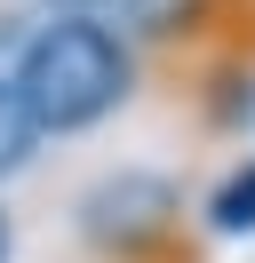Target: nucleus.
<instances>
[{
	"instance_id": "nucleus-1",
	"label": "nucleus",
	"mask_w": 255,
	"mask_h": 263,
	"mask_svg": "<svg viewBox=\"0 0 255 263\" xmlns=\"http://www.w3.org/2000/svg\"><path fill=\"white\" fill-rule=\"evenodd\" d=\"M8 88H16V104H24V120L40 136H80V128H96V120H112L128 104L136 56H128V40L104 16H48L24 40Z\"/></svg>"
},
{
	"instance_id": "nucleus-2",
	"label": "nucleus",
	"mask_w": 255,
	"mask_h": 263,
	"mask_svg": "<svg viewBox=\"0 0 255 263\" xmlns=\"http://www.w3.org/2000/svg\"><path fill=\"white\" fill-rule=\"evenodd\" d=\"M80 215H88V239L120 263H152L159 247L184 239V192L168 176H112L80 199Z\"/></svg>"
},
{
	"instance_id": "nucleus-3",
	"label": "nucleus",
	"mask_w": 255,
	"mask_h": 263,
	"mask_svg": "<svg viewBox=\"0 0 255 263\" xmlns=\"http://www.w3.org/2000/svg\"><path fill=\"white\" fill-rule=\"evenodd\" d=\"M32 144H40V128L24 120V104H16L8 72H0V176H16V167L32 160Z\"/></svg>"
},
{
	"instance_id": "nucleus-4",
	"label": "nucleus",
	"mask_w": 255,
	"mask_h": 263,
	"mask_svg": "<svg viewBox=\"0 0 255 263\" xmlns=\"http://www.w3.org/2000/svg\"><path fill=\"white\" fill-rule=\"evenodd\" d=\"M207 215H215V231H255V160L223 176V192L207 199Z\"/></svg>"
},
{
	"instance_id": "nucleus-5",
	"label": "nucleus",
	"mask_w": 255,
	"mask_h": 263,
	"mask_svg": "<svg viewBox=\"0 0 255 263\" xmlns=\"http://www.w3.org/2000/svg\"><path fill=\"white\" fill-rule=\"evenodd\" d=\"M56 16H96V0H64V8H56Z\"/></svg>"
},
{
	"instance_id": "nucleus-6",
	"label": "nucleus",
	"mask_w": 255,
	"mask_h": 263,
	"mask_svg": "<svg viewBox=\"0 0 255 263\" xmlns=\"http://www.w3.org/2000/svg\"><path fill=\"white\" fill-rule=\"evenodd\" d=\"M8 247H16V231H8V208H0V263H8Z\"/></svg>"
}]
</instances>
